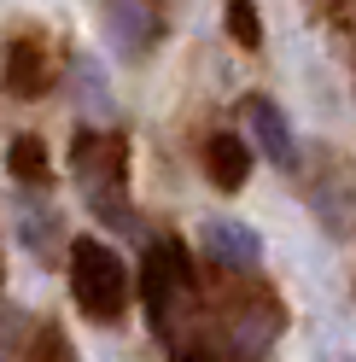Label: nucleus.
Returning <instances> with one entry per match:
<instances>
[{"label": "nucleus", "instance_id": "12", "mask_svg": "<svg viewBox=\"0 0 356 362\" xmlns=\"http://www.w3.org/2000/svg\"><path fill=\"white\" fill-rule=\"evenodd\" d=\"M228 35H234L246 53L263 41V24H257V0H228Z\"/></svg>", "mask_w": 356, "mask_h": 362}, {"label": "nucleus", "instance_id": "5", "mask_svg": "<svg viewBox=\"0 0 356 362\" xmlns=\"http://www.w3.org/2000/svg\"><path fill=\"white\" fill-rule=\"evenodd\" d=\"M100 18L123 59H146L164 35V0H100Z\"/></svg>", "mask_w": 356, "mask_h": 362}, {"label": "nucleus", "instance_id": "11", "mask_svg": "<svg viewBox=\"0 0 356 362\" xmlns=\"http://www.w3.org/2000/svg\"><path fill=\"white\" fill-rule=\"evenodd\" d=\"M6 170L18 175V181H47L53 170H47V146H41V134H18V141L6 146Z\"/></svg>", "mask_w": 356, "mask_h": 362}, {"label": "nucleus", "instance_id": "8", "mask_svg": "<svg viewBox=\"0 0 356 362\" xmlns=\"http://www.w3.org/2000/svg\"><path fill=\"white\" fill-rule=\"evenodd\" d=\"M205 257L216 269H228V275H251V269L263 263V240L246 228V222L216 216V222H205Z\"/></svg>", "mask_w": 356, "mask_h": 362}, {"label": "nucleus", "instance_id": "4", "mask_svg": "<svg viewBox=\"0 0 356 362\" xmlns=\"http://www.w3.org/2000/svg\"><path fill=\"white\" fill-rule=\"evenodd\" d=\"M71 292L88 322H123L129 310V292H135V281H129V263L111 252L105 240H76L71 245Z\"/></svg>", "mask_w": 356, "mask_h": 362}, {"label": "nucleus", "instance_id": "15", "mask_svg": "<svg viewBox=\"0 0 356 362\" xmlns=\"http://www.w3.org/2000/svg\"><path fill=\"white\" fill-rule=\"evenodd\" d=\"M12 339V315H6V304H0V345Z\"/></svg>", "mask_w": 356, "mask_h": 362}, {"label": "nucleus", "instance_id": "2", "mask_svg": "<svg viewBox=\"0 0 356 362\" xmlns=\"http://www.w3.org/2000/svg\"><path fill=\"white\" fill-rule=\"evenodd\" d=\"M71 170H76L82 205L105 228H135V205H129V141L117 129H82L71 141Z\"/></svg>", "mask_w": 356, "mask_h": 362}, {"label": "nucleus", "instance_id": "10", "mask_svg": "<svg viewBox=\"0 0 356 362\" xmlns=\"http://www.w3.org/2000/svg\"><path fill=\"white\" fill-rule=\"evenodd\" d=\"M205 170L222 193H239L246 187V175H251V146H246V134L239 129H216L205 134Z\"/></svg>", "mask_w": 356, "mask_h": 362}, {"label": "nucleus", "instance_id": "14", "mask_svg": "<svg viewBox=\"0 0 356 362\" xmlns=\"http://www.w3.org/2000/svg\"><path fill=\"white\" fill-rule=\"evenodd\" d=\"M35 362H76V351H71V339H64V327H41L35 333Z\"/></svg>", "mask_w": 356, "mask_h": 362}, {"label": "nucleus", "instance_id": "6", "mask_svg": "<svg viewBox=\"0 0 356 362\" xmlns=\"http://www.w3.org/2000/svg\"><path fill=\"white\" fill-rule=\"evenodd\" d=\"M0 76H6L12 100H41L53 88V53L41 35H12L6 53H0Z\"/></svg>", "mask_w": 356, "mask_h": 362}, {"label": "nucleus", "instance_id": "3", "mask_svg": "<svg viewBox=\"0 0 356 362\" xmlns=\"http://www.w3.org/2000/svg\"><path fill=\"white\" fill-rule=\"evenodd\" d=\"M286 327V310L269 286H239L222 310H210V362H263Z\"/></svg>", "mask_w": 356, "mask_h": 362}, {"label": "nucleus", "instance_id": "7", "mask_svg": "<svg viewBox=\"0 0 356 362\" xmlns=\"http://www.w3.org/2000/svg\"><path fill=\"white\" fill-rule=\"evenodd\" d=\"M239 123H246V134L263 146V158L280 170H298V141H292V123H286V111L275 100H263V94H246L239 100Z\"/></svg>", "mask_w": 356, "mask_h": 362}, {"label": "nucleus", "instance_id": "9", "mask_svg": "<svg viewBox=\"0 0 356 362\" xmlns=\"http://www.w3.org/2000/svg\"><path fill=\"white\" fill-rule=\"evenodd\" d=\"M309 205H316V216L327 222L333 234H350V222H356V175L350 164H321V181H309Z\"/></svg>", "mask_w": 356, "mask_h": 362}, {"label": "nucleus", "instance_id": "1", "mask_svg": "<svg viewBox=\"0 0 356 362\" xmlns=\"http://www.w3.org/2000/svg\"><path fill=\"white\" fill-rule=\"evenodd\" d=\"M141 304L158 345L175 362H210V304L198 292L182 240H152L141 263Z\"/></svg>", "mask_w": 356, "mask_h": 362}, {"label": "nucleus", "instance_id": "13", "mask_svg": "<svg viewBox=\"0 0 356 362\" xmlns=\"http://www.w3.org/2000/svg\"><path fill=\"white\" fill-rule=\"evenodd\" d=\"M24 240H30V252L53 257L59 252V216L53 211H24Z\"/></svg>", "mask_w": 356, "mask_h": 362}]
</instances>
